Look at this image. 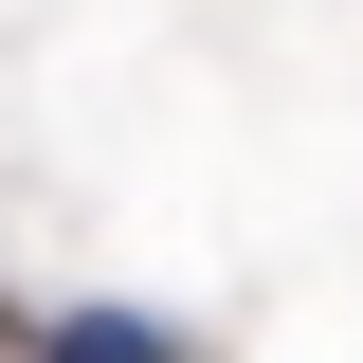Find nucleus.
Returning <instances> with one entry per match:
<instances>
[{
    "mask_svg": "<svg viewBox=\"0 0 363 363\" xmlns=\"http://www.w3.org/2000/svg\"><path fill=\"white\" fill-rule=\"evenodd\" d=\"M37 363H182V345H164L145 309H55V327H37Z\"/></svg>",
    "mask_w": 363,
    "mask_h": 363,
    "instance_id": "nucleus-1",
    "label": "nucleus"
}]
</instances>
